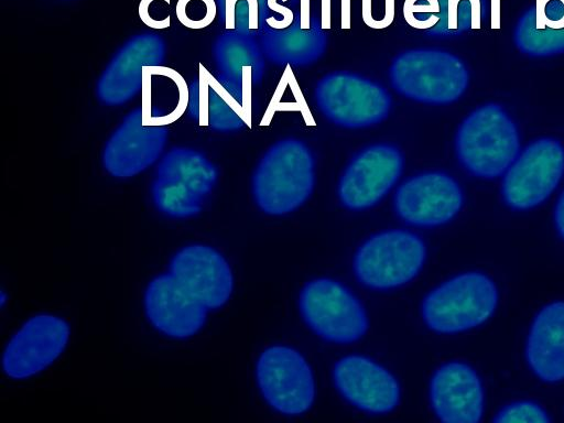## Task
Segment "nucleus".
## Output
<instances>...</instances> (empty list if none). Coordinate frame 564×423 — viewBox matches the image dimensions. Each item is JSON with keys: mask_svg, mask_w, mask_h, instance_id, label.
Masks as SVG:
<instances>
[{"mask_svg": "<svg viewBox=\"0 0 564 423\" xmlns=\"http://www.w3.org/2000/svg\"><path fill=\"white\" fill-rule=\"evenodd\" d=\"M315 184V159L307 144L295 138L273 143L252 175V195L265 214L281 216L302 206Z\"/></svg>", "mask_w": 564, "mask_h": 423, "instance_id": "nucleus-1", "label": "nucleus"}, {"mask_svg": "<svg viewBox=\"0 0 564 423\" xmlns=\"http://www.w3.org/2000/svg\"><path fill=\"white\" fill-rule=\"evenodd\" d=\"M516 124L496 104L481 106L460 123L455 137V152L462 166L481 178L503 174L519 155Z\"/></svg>", "mask_w": 564, "mask_h": 423, "instance_id": "nucleus-2", "label": "nucleus"}, {"mask_svg": "<svg viewBox=\"0 0 564 423\" xmlns=\"http://www.w3.org/2000/svg\"><path fill=\"white\" fill-rule=\"evenodd\" d=\"M392 88L429 105L457 100L468 86V70L456 55L437 48H412L398 54L389 68Z\"/></svg>", "mask_w": 564, "mask_h": 423, "instance_id": "nucleus-3", "label": "nucleus"}, {"mask_svg": "<svg viewBox=\"0 0 564 423\" xmlns=\"http://www.w3.org/2000/svg\"><path fill=\"white\" fill-rule=\"evenodd\" d=\"M217 180L218 170L204 153L173 148L158 164L151 185L153 204L170 218L194 217L200 213Z\"/></svg>", "mask_w": 564, "mask_h": 423, "instance_id": "nucleus-4", "label": "nucleus"}, {"mask_svg": "<svg viewBox=\"0 0 564 423\" xmlns=\"http://www.w3.org/2000/svg\"><path fill=\"white\" fill-rule=\"evenodd\" d=\"M495 282L481 272L460 273L423 300L422 316L429 328L441 334L465 332L486 323L498 305Z\"/></svg>", "mask_w": 564, "mask_h": 423, "instance_id": "nucleus-5", "label": "nucleus"}, {"mask_svg": "<svg viewBox=\"0 0 564 423\" xmlns=\"http://www.w3.org/2000/svg\"><path fill=\"white\" fill-rule=\"evenodd\" d=\"M315 102L322 115L347 129L371 127L383 121L392 98L379 83L351 72L326 74L315 86Z\"/></svg>", "mask_w": 564, "mask_h": 423, "instance_id": "nucleus-6", "label": "nucleus"}, {"mask_svg": "<svg viewBox=\"0 0 564 423\" xmlns=\"http://www.w3.org/2000/svg\"><path fill=\"white\" fill-rule=\"evenodd\" d=\"M426 258L424 242L416 235L400 229L371 236L357 250L354 271L368 288L389 290L410 282Z\"/></svg>", "mask_w": 564, "mask_h": 423, "instance_id": "nucleus-7", "label": "nucleus"}, {"mask_svg": "<svg viewBox=\"0 0 564 423\" xmlns=\"http://www.w3.org/2000/svg\"><path fill=\"white\" fill-rule=\"evenodd\" d=\"M300 311L308 327L319 337L348 344L360 339L368 328V318L357 297L340 283L315 279L300 293Z\"/></svg>", "mask_w": 564, "mask_h": 423, "instance_id": "nucleus-8", "label": "nucleus"}, {"mask_svg": "<svg viewBox=\"0 0 564 423\" xmlns=\"http://www.w3.org/2000/svg\"><path fill=\"white\" fill-rule=\"evenodd\" d=\"M564 174V148L549 138L530 143L505 172L501 195L518 210L542 204L558 185Z\"/></svg>", "mask_w": 564, "mask_h": 423, "instance_id": "nucleus-9", "label": "nucleus"}, {"mask_svg": "<svg viewBox=\"0 0 564 423\" xmlns=\"http://www.w3.org/2000/svg\"><path fill=\"white\" fill-rule=\"evenodd\" d=\"M256 373L263 398L280 413L299 415L312 406L314 377L297 350L286 346L267 348L258 359Z\"/></svg>", "mask_w": 564, "mask_h": 423, "instance_id": "nucleus-10", "label": "nucleus"}, {"mask_svg": "<svg viewBox=\"0 0 564 423\" xmlns=\"http://www.w3.org/2000/svg\"><path fill=\"white\" fill-rule=\"evenodd\" d=\"M169 138L166 124L155 122L143 108L130 111L107 140L101 155L113 177L129 178L155 163Z\"/></svg>", "mask_w": 564, "mask_h": 423, "instance_id": "nucleus-11", "label": "nucleus"}, {"mask_svg": "<svg viewBox=\"0 0 564 423\" xmlns=\"http://www.w3.org/2000/svg\"><path fill=\"white\" fill-rule=\"evenodd\" d=\"M402 152L389 143H376L352 156L338 182V197L351 210L376 205L402 174Z\"/></svg>", "mask_w": 564, "mask_h": 423, "instance_id": "nucleus-12", "label": "nucleus"}, {"mask_svg": "<svg viewBox=\"0 0 564 423\" xmlns=\"http://www.w3.org/2000/svg\"><path fill=\"white\" fill-rule=\"evenodd\" d=\"M166 52L165 41L156 33L130 37L112 56L96 85L98 100L106 106H121L144 86L148 67H159Z\"/></svg>", "mask_w": 564, "mask_h": 423, "instance_id": "nucleus-13", "label": "nucleus"}, {"mask_svg": "<svg viewBox=\"0 0 564 423\" xmlns=\"http://www.w3.org/2000/svg\"><path fill=\"white\" fill-rule=\"evenodd\" d=\"M69 339V325L51 314L28 319L9 340L2 357L3 370L10 378L25 379L52 365Z\"/></svg>", "mask_w": 564, "mask_h": 423, "instance_id": "nucleus-14", "label": "nucleus"}, {"mask_svg": "<svg viewBox=\"0 0 564 423\" xmlns=\"http://www.w3.org/2000/svg\"><path fill=\"white\" fill-rule=\"evenodd\" d=\"M462 205L459 185L443 172H424L408 178L393 197L397 215L405 223L421 227L448 223Z\"/></svg>", "mask_w": 564, "mask_h": 423, "instance_id": "nucleus-15", "label": "nucleus"}, {"mask_svg": "<svg viewBox=\"0 0 564 423\" xmlns=\"http://www.w3.org/2000/svg\"><path fill=\"white\" fill-rule=\"evenodd\" d=\"M170 273L208 311L221 307L234 289V276L226 259L214 248L191 245L171 260Z\"/></svg>", "mask_w": 564, "mask_h": 423, "instance_id": "nucleus-16", "label": "nucleus"}, {"mask_svg": "<svg viewBox=\"0 0 564 423\" xmlns=\"http://www.w3.org/2000/svg\"><path fill=\"white\" fill-rule=\"evenodd\" d=\"M333 377L341 395L362 411L388 413L400 401V387L395 378L367 357L351 355L339 359Z\"/></svg>", "mask_w": 564, "mask_h": 423, "instance_id": "nucleus-17", "label": "nucleus"}, {"mask_svg": "<svg viewBox=\"0 0 564 423\" xmlns=\"http://www.w3.org/2000/svg\"><path fill=\"white\" fill-rule=\"evenodd\" d=\"M435 415L444 423H478L485 411V392L477 372L462 361L442 365L430 383Z\"/></svg>", "mask_w": 564, "mask_h": 423, "instance_id": "nucleus-18", "label": "nucleus"}, {"mask_svg": "<svg viewBox=\"0 0 564 423\" xmlns=\"http://www.w3.org/2000/svg\"><path fill=\"white\" fill-rule=\"evenodd\" d=\"M144 307L154 328L178 339L198 333L208 311L171 273L158 275L149 283Z\"/></svg>", "mask_w": 564, "mask_h": 423, "instance_id": "nucleus-19", "label": "nucleus"}, {"mask_svg": "<svg viewBox=\"0 0 564 423\" xmlns=\"http://www.w3.org/2000/svg\"><path fill=\"white\" fill-rule=\"evenodd\" d=\"M213 56L220 85L235 98L250 105L251 88L261 83L265 69L259 40L226 31L215 40Z\"/></svg>", "mask_w": 564, "mask_h": 423, "instance_id": "nucleus-20", "label": "nucleus"}, {"mask_svg": "<svg viewBox=\"0 0 564 423\" xmlns=\"http://www.w3.org/2000/svg\"><path fill=\"white\" fill-rule=\"evenodd\" d=\"M187 112L216 132H234L250 123V105L235 98L202 66L187 88Z\"/></svg>", "mask_w": 564, "mask_h": 423, "instance_id": "nucleus-21", "label": "nucleus"}, {"mask_svg": "<svg viewBox=\"0 0 564 423\" xmlns=\"http://www.w3.org/2000/svg\"><path fill=\"white\" fill-rule=\"evenodd\" d=\"M525 358L540 380H564V301L551 302L536 313L527 337Z\"/></svg>", "mask_w": 564, "mask_h": 423, "instance_id": "nucleus-22", "label": "nucleus"}, {"mask_svg": "<svg viewBox=\"0 0 564 423\" xmlns=\"http://www.w3.org/2000/svg\"><path fill=\"white\" fill-rule=\"evenodd\" d=\"M324 30L323 24L313 25L311 17L304 19L300 15L295 24L292 21L283 28H263L259 34V43L265 59L274 65L308 66L326 52L327 39Z\"/></svg>", "mask_w": 564, "mask_h": 423, "instance_id": "nucleus-23", "label": "nucleus"}, {"mask_svg": "<svg viewBox=\"0 0 564 423\" xmlns=\"http://www.w3.org/2000/svg\"><path fill=\"white\" fill-rule=\"evenodd\" d=\"M514 41L533 57L564 53V0H536L533 17L519 25Z\"/></svg>", "mask_w": 564, "mask_h": 423, "instance_id": "nucleus-24", "label": "nucleus"}, {"mask_svg": "<svg viewBox=\"0 0 564 423\" xmlns=\"http://www.w3.org/2000/svg\"><path fill=\"white\" fill-rule=\"evenodd\" d=\"M262 0H217L226 31L257 36L263 30Z\"/></svg>", "mask_w": 564, "mask_h": 423, "instance_id": "nucleus-25", "label": "nucleus"}, {"mask_svg": "<svg viewBox=\"0 0 564 423\" xmlns=\"http://www.w3.org/2000/svg\"><path fill=\"white\" fill-rule=\"evenodd\" d=\"M215 0H178L175 13L178 21L189 29H204L215 19Z\"/></svg>", "mask_w": 564, "mask_h": 423, "instance_id": "nucleus-26", "label": "nucleus"}, {"mask_svg": "<svg viewBox=\"0 0 564 423\" xmlns=\"http://www.w3.org/2000/svg\"><path fill=\"white\" fill-rule=\"evenodd\" d=\"M496 423H549L546 411L532 401H517L501 408L492 419Z\"/></svg>", "mask_w": 564, "mask_h": 423, "instance_id": "nucleus-27", "label": "nucleus"}, {"mask_svg": "<svg viewBox=\"0 0 564 423\" xmlns=\"http://www.w3.org/2000/svg\"><path fill=\"white\" fill-rule=\"evenodd\" d=\"M139 17L153 29H164L170 25V0H141Z\"/></svg>", "mask_w": 564, "mask_h": 423, "instance_id": "nucleus-28", "label": "nucleus"}, {"mask_svg": "<svg viewBox=\"0 0 564 423\" xmlns=\"http://www.w3.org/2000/svg\"><path fill=\"white\" fill-rule=\"evenodd\" d=\"M554 223L560 237L564 240V189L562 191L554 209Z\"/></svg>", "mask_w": 564, "mask_h": 423, "instance_id": "nucleus-29", "label": "nucleus"}, {"mask_svg": "<svg viewBox=\"0 0 564 423\" xmlns=\"http://www.w3.org/2000/svg\"><path fill=\"white\" fill-rule=\"evenodd\" d=\"M499 3L500 0H491L492 28H498L499 23Z\"/></svg>", "mask_w": 564, "mask_h": 423, "instance_id": "nucleus-30", "label": "nucleus"}]
</instances>
